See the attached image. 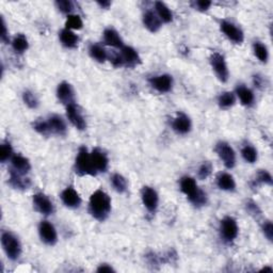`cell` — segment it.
<instances>
[{
	"label": "cell",
	"instance_id": "6da1fadb",
	"mask_svg": "<svg viewBox=\"0 0 273 273\" xmlns=\"http://www.w3.org/2000/svg\"><path fill=\"white\" fill-rule=\"evenodd\" d=\"M89 210L93 218L105 221L111 211V199L105 191L96 190L89 201Z\"/></svg>",
	"mask_w": 273,
	"mask_h": 273
},
{
	"label": "cell",
	"instance_id": "7a4b0ae2",
	"mask_svg": "<svg viewBox=\"0 0 273 273\" xmlns=\"http://www.w3.org/2000/svg\"><path fill=\"white\" fill-rule=\"evenodd\" d=\"M74 168L76 174H78L80 176H94L97 174L91 159V153H89L85 146H81L79 149L78 154L76 156Z\"/></svg>",
	"mask_w": 273,
	"mask_h": 273
},
{
	"label": "cell",
	"instance_id": "3957f363",
	"mask_svg": "<svg viewBox=\"0 0 273 273\" xmlns=\"http://www.w3.org/2000/svg\"><path fill=\"white\" fill-rule=\"evenodd\" d=\"M1 244L5 254L11 260H17L21 254V244L18 238L10 232H2Z\"/></svg>",
	"mask_w": 273,
	"mask_h": 273
},
{
	"label": "cell",
	"instance_id": "277c9868",
	"mask_svg": "<svg viewBox=\"0 0 273 273\" xmlns=\"http://www.w3.org/2000/svg\"><path fill=\"white\" fill-rule=\"evenodd\" d=\"M211 68L221 83H226L228 80V67L225 61V58L220 52H212L209 58Z\"/></svg>",
	"mask_w": 273,
	"mask_h": 273
},
{
	"label": "cell",
	"instance_id": "5b68a950",
	"mask_svg": "<svg viewBox=\"0 0 273 273\" xmlns=\"http://www.w3.org/2000/svg\"><path fill=\"white\" fill-rule=\"evenodd\" d=\"M239 228L237 221L233 217L223 218L220 222V235L223 241L226 243L233 242L237 238Z\"/></svg>",
	"mask_w": 273,
	"mask_h": 273
},
{
	"label": "cell",
	"instance_id": "8992f818",
	"mask_svg": "<svg viewBox=\"0 0 273 273\" xmlns=\"http://www.w3.org/2000/svg\"><path fill=\"white\" fill-rule=\"evenodd\" d=\"M216 153L227 169H233L236 165V154L233 147L226 142H219L216 145Z\"/></svg>",
	"mask_w": 273,
	"mask_h": 273
},
{
	"label": "cell",
	"instance_id": "52a82bcc",
	"mask_svg": "<svg viewBox=\"0 0 273 273\" xmlns=\"http://www.w3.org/2000/svg\"><path fill=\"white\" fill-rule=\"evenodd\" d=\"M67 116L68 121L73 124L75 128L78 130H85L86 128V121L83 111L78 105L75 102L67 106Z\"/></svg>",
	"mask_w": 273,
	"mask_h": 273
},
{
	"label": "cell",
	"instance_id": "ba28073f",
	"mask_svg": "<svg viewBox=\"0 0 273 273\" xmlns=\"http://www.w3.org/2000/svg\"><path fill=\"white\" fill-rule=\"evenodd\" d=\"M220 28L229 41H232L235 44H242L244 41L243 31L238 28L236 25L231 23V21L223 20L220 25Z\"/></svg>",
	"mask_w": 273,
	"mask_h": 273
},
{
	"label": "cell",
	"instance_id": "9c48e42d",
	"mask_svg": "<svg viewBox=\"0 0 273 273\" xmlns=\"http://www.w3.org/2000/svg\"><path fill=\"white\" fill-rule=\"evenodd\" d=\"M150 85L157 92L168 93L173 88V77L169 74L153 76L152 78H150Z\"/></svg>",
	"mask_w": 273,
	"mask_h": 273
},
{
	"label": "cell",
	"instance_id": "30bf717a",
	"mask_svg": "<svg viewBox=\"0 0 273 273\" xmlns=\"http://www.w3.org/2000/svg\"><path fill=\"white\" fill-rule=\"evenodd\" d=\"M39 234L42 241L48 245H54L58 241L56 228L48 221H42L39 226Z\"/></svg>",
	"mask_w": 273,
	"mask_h": 273
},
{
	"label": "cell",
	"instance_id": "8fae6325",
	"mask_svg": "<svg viewBox=\"0 0 273 273\" xmlns=\"http://www.w3.org/2000/svg\"><path fill=\"white\" fill-rule=\"evenodd\" d=\"M141 199L144 207L150 212H155L157 210L159 196H158L157 191L154 188L143 187L141 191Z\"/></svg>",
	"mask_w": 273,
	"mask_h": 273
},
{
	"label": "cell",
	"instance_id": "7c38bea8",
	"mask_svg": "<svg viewBox=\"0 0 273 273\" xmlns=\"http://www.w3.org/2000/svg\"><path fill=\"white\" fill-rule=\"evenodd\" d=\"M32 201H34V206L35 207V209L39 211L40 214L44 216H49L53 214L54 207L52 202L49 200L48 196L44 193H35Z\"/></svg>",
	"mask_w": 273,
	"mask_h": 273
},
{
	"label": "cell",
	"instance_id": "4fadbf2b",
	"mask_svg": "<svg viewBox=\"0 0 273 273\" xmlns=\"http://www.w3.org/2000/svg\"><path fill=\"white\" fill-rule=\"evenodd\" d=\"M91 159L96 173H103L108 170L109 159L107 154L101 149H94L91 152Z\"/></svg>",
	"mask_w": 273,
	"mask_h": 273
},
{
	"label": "cell",
	"instance_id": "5bb4252c",
	"mask_svg": "<svg viewBox=\"0 0 273 273\" xmlns=\"http://www.w3.org/2000/svg\"><path fill=\"white\" fill-rule=\"evenodd\" d=\"M172 128L178 135H187L192 128V123L185 113H177V116L173 119Z\"/></svg>",
	"mask_w": 273,
	"mask_h": 273
},
{
	"label": "cell",
	"instance_id": "9a60e30c",
	"mask_svg": "<svg viewBox=\"0 0 273 273\" xmlns=\"http://www.w3.org/2000/svg\"><path fill=\"white\" fill-rule=\"evenodd\" d=\"M57 97L60 102L64 103V105H69V103L74 102L75 92L73 86L67 81H62L61 84H59L57 88Z\"/></svg>",
	"mask_w": 273,
	"mask_h": 273
},
{
	"label": "cell",
	"instance_id": "2e32d148",
	"mask_svg": "<svg viewBox=\"0 0 273 273\" xmlns=\"http://www.w3.org/2000/svg\"><path fill=\"white\" fill-rule=\"evenodd\" d=\"M62 203L68 208H78L81 205V198L79 193L73 187H68L61 193Z\"/></svg>",
	"mask_w": 273,
	"mask_h": 273
},
{
	"label": "cell",
	"instance_id": "e0dca14e",
	"mask_svg": "<svg viewBox=\"0 0 273 273\" xmlns=\"http://www.w3.org/2000/svg\"><path fill=\"white\" fill-rule=\"evenodd\" d=\"M121 56L124 65H126L128 68L138 67L141 63V58L138 51L130 46H124L121 48Z\"/></svg>",
	"mask_w": 273,
	"mask_h": 273
},
{
	"label": "cell",
	"instance_id": "ac0fdd59",
	"mask_svg": "<svg viewBox=\"0 0 273 273\" xmlns=\"http://www.w3.org/2000/svg\"><path fill=\"white\" fill-rule=\"evenodd\" d=\"M9 184L12 186L14 189L17 190H27L31 186V181L28 177H25L24 174L17 173L11 169Z\"/></svg>",
	"mask_w": 273,
	"mask_h": 273
},
{
	"label": "cell",
	"instance_id": "d6986e66",
	"mask_svg": "<svg viewBox=\"0 0 273 273\" xmlns=\"http://www.w3.org/2000/svg\"><path fill=\"white\" fill-rule=\"evenodd\" d=\"M103 42L108 46L114 48L124 47V42L119 32L113 28H107L103 31Z\"/></svg>",
	"mask_w": 273,
	"mask_h": 273
},
{
	"label": "cell",
	"instance_id": "ffe728a7",
	"mask_svg": "<svg viewBox=\"0 0 273 273\" xmlns=\"http://www.w3.org/2000/svg\"><path fill=\"white\" fill-rule=\"evenodd\" d=\"M143 25L147 30L153 32V34H156L161 28V20L155 12L146 11L143 14Z\"/></svg>",
	"mask_w": 273,
	"mask_h": 273
},
{
	"label": "cell",
	"instance_id": "44dd1931",
	"mask_svg": "<svg viewBox=\"0 0 273 273\" xmlns=\"http://www.w3.org/2000/svg\"><path fill=\"white\" fill-rule=\"evenodd\" d=\"M59 37H60V41H61L62 45L64 47L75 48V47L78 46L79 37L72 30L67 29V28L61 30V32H60V34H59Z\"/></svg>",
	"mask_w": 273,
	"mask_h": 273
},
{
	"label": "cell",
	"instance_id": "7402d4cb",
	"mask_svg": "<svg viewBox=\"0 0 273 273\" xmlns=\"http://www.w3.org/2000/svg\"><path fill=\"white\" fill-rule=\"evenodd\" d=\"M217 186L220 190L233 192L236 189V182L231 174L220 173L217 177Z\"/></svg>",
	"mask_w": 273,
	"mask_h": 273
},
{
	"label": "cell",
	"instance_id": "603a6c76",
	"mask_svg": "<svg viewBox=\"0 0 273 273\" xmlns=\"http://www.w3.org/2000/svg\"><path fill=\"white\" fill-rule=\"evenodd\" d=\"M11 163H12V170L16 171L17 173L24 174V175H26L27 173H29L31 169L29 160L21 155H14L12 159H11Z\"/></svg>",
	"mask_w": 273,
	"mask_h": 273
},
{
	"label": "cell",
	"instance_id": "cb8c5ba5",
	"mask_svg": "<svg viewBox=\"0 0 273 273\" xmlns=\"http://www.w3.org/2000/svg\"><path fill=\"white\" fill-rule=\"evenodd\" d=\"M47 121L53 134H57L60 136H64L67 134V124H65L64 119L60 116H58V114H51V116L48 118Z\"/></svg>",
	"mask_w": 273,
	"mask_h": 273
},
{
	"label": "cell",
	"instance_id": "d4e9b609",
	"mask_svg": "<svg viewBox=\"0 0 273 273\" xmlns=\"http://www.w3.org/2000/svg\"><path fill=\"white\" fill-rule=\"evenodd\" d=\"M236 95L238 96V98L240 100V102H241L243 106L250 107L254 103L255 96H254L253 91L249 89L248 86H245L244 85H240L237 86Z\"/></svg>",
	"mask_w": 273,
	"mask_h": 273
},
{
	"label": "cell",
	"instance_id": "484cf974",
	"mask_svg": "<svg viewBox=\"0 0 273 273\" xmlns=\"http://www.w3.org/2000/svg\"><path fill=\"white\" fill-rule=\"evenodd\" d=\"M155 9H156V14L161 20V23L169 24L173 20L172 11L165 2H161V1L155 2Z\"/></svg>",
	"mask_w": 273,
	"mask_h": 273
},
{
	"label": "cell",
	"instance_id": "4316f807",
	"mask_svg": "<svg viewBox=\"0 0 273 273\" xmlns=\"http://www.w3.org/2000/svg\"><path fill=\"white\" fill-rule=\"evenodd\" d=\"M89 53L93 60H95V61L100 63H103L108 59V53L105 47L101 44H97V43L90 45Z\"/></svg>",
	"mask_w": 273,
	"mask_h": 273
},
{
	"label": "cell",
	"instance_id": "83f0119b",
	"mask_svg": "<svg viewBox=\"0 0 273 273\" xmlns=\"http://www.w3.org/2000/svg\"><path fill=\"white\" fill-rule=\"evenodd\" d=\"M181 190L182 192L187 195V198L190 195H192L196 190L199 189L198 184H196L195 179L190 176H184L181 179Z\"/></svg>",
	"mask_w": 273,
	"mask_h": 273
},
{
	"label": "cell",
	"instance_id": "f1b7e54d",
	"mask_svg": "<svg viewBox=\"0 0 273 273\" xmlns=\"http://www.w3.org/2000/svg\"><path fill=\"white\" fill-rule=\"evenodd\" d=\"M12 47L16 53H24L25 51H27V49L29 48L28 39H27L26 35L24 34H17L12 41Z\"/></svg>",
	"mask_w": 273,
	"mask_h": 273
},
{
	"label": "cell",
	"instance_id": "f546056e",
	"mask_svg": "<svg viewBox=\"0 0 273 273\" xmlns=\"http://www.w3.org/2000/svg\"><path fill=\"white\" fill-rule=\"evenodd\" d=\"M236 103V94L233 92H223L218 97V105L222 109H228Z\"/></svg>",
	"mask_w": 273,
	"mask_h": 273
},
{
	"label": "cell",
	"instance_id": "4dcf8cb0",
	"mask_svg": "<svg viewBox=\"0 0 273 273\" xmlns=\"http://www.w3.org/2000/svg\"><path fill=\"white\" fill-rule=\"evenodd\" d=\"M188 200L195 207H203L208 202V196H207L206 192L199 188L192 195L188 196Z\"/></svg>",
	"mask_w": 273,
	"mask_h": 273
},
{
	"label": "cell",
	"instance_id": "1f68e13d",
	"mask_svg": "<svg viewBox=\"0 0 273 273\" xmlns=\"http://www.w3.org/2000/svg\"><path fill=\"white\" fill-rule=\"evenodd\" d=\"M111 184L113 186L114 190L117 191L119 193H124L126 192L127 190V179L125 178L122 174L119 173H116L113 174L112 177H111Z\"/></svg>",
	"mask_w": 273,
	"mask_h": 273
},
{
	"label": "cell",
	"instance_id": "d6a6232c",
	"mask_svg": "<svg viewBox=\"0 0 273 273\" xmlns=\"http://www.w3.org/2000/svg\"><path fill=\"white\" fill-rule=\"evenodd\" d=\"M253 51L260 62H263V63L268 62L269 51H268V48H267V46L264 45L263 43L255 42L253 45Z\"/></svg>",
	"mask_w": 273,
	"mask_h": 273
},
{
	"label": "cell",
	"instance_id": "836d02e7",
	"mask_svg": "<svg viewBox=\"0 0 273 273\" xmlns=\"http://www.w3.org/2000/svg\"><path fill=\"white\" fill-rule=\"evenodd\" d=\"M83 26H84L83 19H81L79 15H76V14L68 15L67 21H65V28L74 31V30H80L83 28Z\"/></svg>",
	"mask_w": 273,
	"mask_h": 273
},
{
	"label": "cell",
	"instance_id": "e575fe53",
	"mask_svg": "<svg viewBox=\"0 0 273 273\" xmlns=\"http://www.w3.org/2000/svg\"><path fill=\"white\" fill-rule=\"evenodd\" d=\"M241 156L248 163H254L257 160V151L252 145H244L241 150Z\"/></svg>",
	"mask_w": 273,
	"mask_h": 273
},
{
	"label": "cell",
	"instance_id": "d590c367",
	"mask_svg": "<svg viewBox=\"0 0 273 273\" xmlns=\"http://www.w3.org/2000/svg\"><path fill=\"white\" fill-rule=\"evenodd\" d=\"M34 129L42 136H49L51 134H52L48 121H45V119H36V121L34 123Z\"/></svg>",
	"mask_w": 273,
	"mask_h": 273
},
{
	"label": "cell",
	"instance_id": "8d00e7d4",
	"mask_svg": "<svg viewBox=\"0 0 273 273\" xmlns=\"http://www.w3.org/2000/svg\"><path fill=\"white\" fill-rule=\"evenodd\" d=\"M23 101L25 102V105H27V107H29L30 109H36L39 107V100H37V97L35 96L34 93L29 90L24 91Z\"/></svg>",
	"mask_w": 273,
	"mask_h": 273
},
{
	"label": "cell",
	"instance_id": "74e56055",
	"mask_svg": "<svg viewBox=\"0 0 273 273\" xmlns=\"http://www.w3.org/2000/svg\"><path fill=\"white\" fill-rule=\"evenodd\" d=\"M13 149L10 142H3L1 144V150H0V160L2 163L7 162L8 160L12 159L13 157Z\"/></svg>",
	"mask_w": 273,
	"mask_h": 273
},
{
	"label": "cell",
	"instance_id": "f35d334b",
	"mask_svg": "<svg viewBox=\"0 0 273 273\" xmlns=\"http://www.w3.org/2000/svg\"><path fill=\"white\" fill-rule=\"evenodd\" d=\"M56 7L61 13L70 15L74 10V3L69 0H59L56 2Z\"/></svg>",
	"mask_w": 273,
	"mask_h": 273
},
{
	"label": "cell",
	"instance_id": "ab89813d",
	"mask_svg": "<svg viewBox=\"0 0 273 273\" xmlns=\"http://www.w3.org/2000/svg\"><path fill=\"white\" fill-rule=\"evenodd\" d=\"M212 172V166L210 162H204L202 163L201 167L199 168V171H198V176L202 181H204V179L208 178L209 175Z\"/></svg>",
	"mask_w": 273,
	"mask_h": 273
},
{
	"label": "cell",
	"instance_id": "60d3db41",
	"mask_svg": "<svg viewBox=\"0 0 273 273\" xmlns=\"http://www.w3.org/2000/svg\"><path fill=\"white\" fill-rule=\"evenodd\" d=\"M256 182L260 183V184H265V185H268L271 186L272 185V176L271 174L266 171V170H260L257 175H256Z\"/></svg>",
	"mask_w": 273,
	"mask_h": 273
},
{
	"label": "cell",
	"instance_id": "b9f144b4",
	"mask_svg": "<svg viewBox=\"0 0 273 273\" xmlns=\"http://www.w3.org/2000/svg\"><path fill=\"white\" fill-rule=\"evenodd\" d=\"M245 208H247V211L250 215L255 216V217L260 215V209H259L258 205L253 201H248L247 204H245Z\"/></svg>",
	"mask_w": 273,
	"mask_h": 273
},
{
	"label": "cell",
	"instance_id": "7bdbcfd3",
	"mask_svg": "<svg viewBox=\"0 0 273 273\" xmlns=\"http://www.w3.org/2000/svg\"><path fill=\"white\" fill-rule=\"evenodd\" d=\"M263 228V233L265 235V237L269 240V241H272L273 239V225L271 221H265V223L261 226Z\"/></svg>",
	"mask_w": 273,
	"mask_h": 273
},
{
	"label": "cell",
	"instance_id": "ee69618b",
	"mask_svg": "<svg viewBox=\"0 0 273 273\" xmlns=\"http://www.w3.org/2000/svg\"><path fill=\"white\" fill-rule=\"evenodd\" d=\"M108 59L110 60V62L112 63L113 67H116V68L123 67V65H124L123 59H122V56H121V52H119V53L113 52V53L110 54V56H109V54H108Z\"/></svg>",
	"mask_w": 273,
	"mask_h": 273
},
{
	"label": "cell",
	"instance_id": "f6af8a7d",
	"mask_svg": "<svg viewBox=\"0 0 273 273\" xmlns=\"http://www.w3.org/2000/svg\"><path fill=\"white\" fill-rule=\"evenodd\" d=\"M211 4L212 2L207 1V0H198V1H194V8L201 12H205V11L209 10Z\"/></svg>",
	"mask_w": 273,
	"mask_h": 273
},
{
	"label": "cell",
	"instance_id": "bcb514c9",
	"mask_svg": "<svg viewBox=\"0 0 273 273\" xmlns=\"http://www.w3.org/2000/svg\"><path fill=\"white\" fill-rule=\"evenodd\" d=\"M1 41L4 43V44H8L10 42V37H9V31L7 29V25H5V21L3 18H1Z\"/></svg>",
	"mask_w": 273,
	"mask_h": 273
},
{
	"label": "cell",
	"instance_id": "7dc6e473",
	"mask_svg": "<svg viewBox=\"0 0 273 273\" xmlns=\"http://www.w3.org/2000/svg\"><path fill=\"white\" fill-rule=\"evenodd\" d=\"M97 272H100V273H105V272H114V269L112 268L111 266H109L107 264H102L101 265L100 267L97 268Z\"/></svg>",
	"mask_w": 273,
	"mask_h": 273
},
{
	"label": "cell",
	"instance_id": "c3c4849f",
	"mask_svg": "<svg viewBox=\"0 0 273 273\" xmlns=\"http://www.w3.org/2000/svg\"><path fill=\"white\" fill-rule=\"evenodd\" d=\"M97 3L102 9H109V7H110V5H111L110 1H98Z\"/></svg>",
	"mask_w": 273,
	"mask_h": 273
}]
</instances>
